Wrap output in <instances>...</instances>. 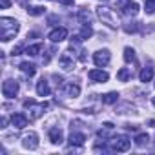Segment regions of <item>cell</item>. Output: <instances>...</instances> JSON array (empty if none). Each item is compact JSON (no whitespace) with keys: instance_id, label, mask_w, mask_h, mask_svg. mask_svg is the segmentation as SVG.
Masks as SVG:
<instances>
[{"instance_id":"obj_1","label":"cell","mask_w":155,"mask_h":155,"mask_svg":"<svg viewBox=\"0 0 155 155\" xmlns=\"http://www.w3.org/2000/svg\"><path fill=\"white\" fill-rule=\"evenodd\" d=\"M18 22L15 18H0V38H2L4 42H9L11 38H15V35L18 33Z\"/></svg>"},{"instance_id":"obj_2","label":"cell","mask_w":155,"mask_h":155,"mask_svg":"<svg viewBox=\"0 0 155 155\" xmlns=\"http://www.w3.org/2000/svg\"><path fill=\"white\" fill-rule=\"evenodd\" d=\"M97 15H99V18H101L106 26H110V28H117V26H119V18H117V15L113 13V9H110V8H106V6H101V8H97Z\"/></svg>"},{"instance_id":"obj_3","label":"cell","mask_w":155,"mask_h":155,"mask_svg":"<svg viewBox=\"0 0 155 155\" xmlns=\"http://www.w3.org/2000/svg\"><path fill=\"white\" fill-rule=\"evenodd\" d=\"M24 108H29V111H31V119L35 120V119H38V117H42V115L46 113V110L49 108V104H48V102L35 104L33 99H28V101H24Z\"/></svg>"},{"instance_id":"obj_4","label":"cell","mask_w":155,"mask_h":155,"mask_svg":"<svg viewBox=\"0 0 155 155\" xmlns=\"http://www.w3.org/2000/svg\"><path fill=\"white\" fill-rule=\"evenodd\" d=\"M2 93H4V97H8V99H15L17 97V93H18V82L17 81H6L4 84H2Z\"/></svg>"},{"instance_id":"obj_5","label":"cell","mask_w":155,"mask_h":155,"mask_svg":"<svg viewBox=\"0 0 155 155\" xmlns=\"http://www.w3.org/2000/svg\"><path fill=\"white\" fill-rule=\"evenodd\" d=\"M110 58H111V55H110L108 49H99L97 53H93V62H95V66H99V68L108 66V64H110Z\"/></svg>"},{"instance_id":"obj_6","label":"cell","mask_w":155,"mask_h":155,"mask_svg":"<svg viewBox=\"0 0 155 155\" xmlns=\"http://www.w3.org/2000/svg\"><path fill=\"white\" fill-rule=\"evenodd\" d=\"M130 146H131V140H130L128 137H124V135L113 139V142H111V150H113V151H128Z\"/></svg>"},{"instance_id":"obj_7","label":"cell","mask_w":155,"mask_h":155,"mask_svg":"<svg viewBox=\"0 0 155 155\" xmlns=\"http://www.w3.org/2000/svg\"><path fill=\"white\" fill-rule=\"evenodd\" d=\"M22 146L28 150H37L38 148V135L35 131H29L22 137Z\"/></svg>"},{"instance_id":"obj_8","label":"cell","mask_w":155,"mask_h":155,"mask_svg":"<svg viewBox=\"0 0 155 155\" xmlns=\"http://www.w3.org/2000/svg\"><path fill=\"white\" fill-rule=\"evenodd\" d=\"M58 64H60L62 69L69 71V69H73V66H75V58H73V55H71L69 51H64V53H60V57H58Z\"/></svg>"},{"instance_id":"obj_9","label":"cell","mask_w":155,"mask_h":155,"mask_svg":"<svg viewBox=\"0 0 155 155\" xmlns=\"http://www.w3.org/2000/svg\"><path fill=\"white\" fill-rule=\"evenodd\" d=\"M66 37H68V29H66V28H55V29H51L49 35H48V38H49L51 42H62Z\"/></svg>"},{"instance_id":"obj_10","label":"cell","mask_w":155,"mask_h":155,"mask_svg":"<svg viewBox=\"0 0 155 155\" xmlns=\"http://www.w3.org/2000/svg\"><path fill=\"white\" fill-rule=\"evenodd\" d=\"M11 124L17 130H24L28 126V115L26 113H13L11 115Z\"/></svg>"},{"instance_id":"obj_11","label":"cell","mask_w":155,"mask_h":155,"mask_svg":"<svg viewBox=\"0 0 155 155\" xmlns=\"http://www.w3.org/2000/svg\"><path fill=\"white\" fill-rule=\"evenodd\" d=\"M48 137H49V140H51L53 144H62V140H64V133H62V130H60L58 126H55V128H49V131H48Z\"/></svg>"},{"instance_id":"obj_12","label":"cell","mask_w":155,"mask_h":155,"mask_svg":"<svg viewBox=\"0 0 155 155\" xmlns=\"http://www.w3.org/2000/svg\"><path fill=\"white\" fill-rule=\"evenodd\" d=\"M88 77H90V81H93V82H106L110 79V75L106 71H102V69H91L88 73Z\"/></svg>"},{"instance_id":"obj_13","label":"cell","mask_w":155,"mask_h":155,"mask_svg":"<svg viewBox=\"0 0 155 155\" xmlns=\"http://www.w3.org/2000/svg\"><path fill=\"white\" fill-rule=\"evenodd\" d=\"M122 13L128 15V17H135V15L139 13V4L133 2V0H128V2L122 6Z\"/></svg>"},{"instance_id":"obj_14","label":"cell","mask_w":155,"mask_h":155,"mask_svg":"<svg viewBox=\"0 0 155 155\" xmlns=\"http://www.w3.org/2000/svg\"><path fill=\"white\" fill-rule=\"evenodd\" d=\"M37 93H38L40 97H48V95L51 93V90H49V84H48L44 79H40V81L37 82Z\"/></svg>"},{"instance_id":"obj_15","label":"cell","mask_w":155,"mask_h":155,"mask_svg":"<svg viewBox=\"0 0 155 155\" xmlns=\"http://www.w3.org/2000/svg\"><path fill=\"white\" fill-rule=\"evenodd\" d=\"M84 142H86L84 133H71L69 135V144L71 146H84Z\"/></svg>"},{"instance_id":"obj_16","label":"cell","mask_w":155,"mask_h":155,"mask_svg":"<svg viewBox=\"0 0 155 155\" xmlns=\"http://www.w3.org/2000/svg\"><path fill=\"white\" fill-rule=\"evenodd\" d=\"M139 79H140V82H150L153 79V69L151 68H142L140 73H139Z\"/></svg>"},{"instance_id":"obj_17","label":"cell","mask_w":155,"mask_h":155,"mask_svg":"<svg viewBox=\"0 0 155 155\" xmlns=\"http://www.w3.org/2000/svg\"><path fill=\"white\" fill-rule=\"evenodd\" d=\"M20 69H22V73L28 75V77H33V75L37 73V68H35V64H31V62H22V64H20Z\"/></svg>"},{"instance_id":"obj_18","label":"cell","mask_w":155,"mask_h":155,"mask_svg":"<svg viewBox=\"0 0 155 155\" xmlns=\"http://www.w3.org/2000/svg\"><path fill=\"white\" fill-rule=\"evenodd\" d=\"M117 79H119L120 82L130 81V79H131V69H130V68H120V69L117 71Z\"/></svg>"},{"instance_id":"obj_19","label":"cell","mask_w":155,"mask_h":155,"mask_svg":"<svg viewBox=\"0 0 155 155\" xmlns=\"http://www.w3.org/2000/svg\"><path fill=\"white\" fill-rule=\"evenodd\" d=\"M111 133H113V124H111V122H106L104 128L99 130V137H101V139H108Z\"/></svg>"},{"instance_id":"obj_20","label":"cell","mask_w":155,"mask_h":155,"mask_svg":"<svg viewBox=\"0 0 155 155\" xmlns=\"http://www.w3.org/2000/svg\"><path fill=\"white\" fill-rule=\"evenodd\" d=\"M117 101H119V93H117V91H110V93L102 95V102H104V104H113V102H117Z\"/></svg>"},{"instance_id":"obj_21","label":"cell","mask_w":155,"mask_h":155,"mask_svg":"<svg viewBox=\"0 0 155 155\" xmlns=\"http://www.w3.org/2000/svg\"><path fill=\"white\" fill-rule=\"evenodd\" d=\"M66 91L69 97H79L81 95V86L79 84H68L66 86Z\"/></svg>"},{"instance_id":"obj_22","label":"cell","mask_w":155,"mask_h":155,"mask_svg":"<svg viewBox=\"0 0 155 155\" xmlns=\"http://www.w3.org/2000/svg\"><path fill=\"white\" fill-rule=\"evenodd\" d=\"M79 20H81L84 26L90 24V22H91V13H90L88 9H81V11H79Z\"/></svg>"},{"instance_id":"obj_23","label":"cell","mask_w":155,"mask_h":155,"mask_svg":"<svg viewBox=\"0 0 155 155\" xmlns=\"http://www.w3.org/2000/svg\"><path fill=\"white\" fill-rule=\"evenodd\" d=\"M42 51V44L38 42V44H33V46H29V48H26V55H29V57H35V55H38Z\"/></svg>"},{"instance_id":"obj_24","label":"cell","mask_w":155,"mask_h":155,"mask_svg":"<svg viewBox=\"0 0 155 155\" xmlns=\"http://www.w3.org/2000/svg\"><path fill=\"white\" fill-rule=\"evenodd\" d=\"M148 140H150V137H148L146 133H139V135L135 137V144H137V146H146Z\"/></svg>"},{"instance_id":"obj_25","label":"cell","mask_w":155,"mask_h":155,"mask_svg":"<svg viewBox=\"0 0 155 155\" xmlns=\"http://www.w3.org/2000/svg\"><path fill=\"white\" fill-rule=\"evenodd\" d=\"M124 60L126 62H135V51L131 48H124Z\"/></svg>"},{"instance_id":"obj_26","label":"cell","mask_w":155,"mask_h":155,"mask_svg":"<svg viewBox=\"0 0 155 155\" xmlns=\"http://www.w3.org/2000/svg\"><path fill=\"white\" fill-rule=\"evenodd\" d=\"M28 13H29L31 17H38V15L44 13V8H40V6H33V8H28Z\"/></svg>"},{"instance_id":"obj_27","label":"cell","mask_w":155,"mask_h":155,"mask_svg":"<svg viewBox=\"0 0 155 155\" xmlns=\"http://www.w3.org/2000/svg\"><path fill=\"white\" fill-rule=\"evenodd\" d=\"M91 33H93V31H91V28H90V26H84L79 37H81L82 40H86V38H90V37H91Z\"/></svg>"},{"instance_id":"obj_28","label":"cell","mask_w":155,"mask_h":155,"mask_svg":"<svg viewBox=\"0 0 155 155\" xmlns=\"http://www.w3.org/2000/svg\"><path fill=\"white\" fill-rule=\"evenodd\" d=\"M146 11H148V13H155V0L146 2Z\"/></svg>"},{"instance_id":"obj_29","label":"cell","mask_w":155,"mask_h":155,"mask_svg":"<svg viewBox=\"0 0 155 155\" xmlns=\"http://www.w3.org/2000/svg\"><path fill=\"white\" fill-rule=\"evenodd\" d=\"M11 6V0H0V8L2 9H8Z\"/></svg>"},{"instance_id":"obj_30","label":"cell","mask_w":155,"mask_h":155,"mask_svg":"<svg viewBox=\"0 0 155 155\" xmlns=\"http://www.w3.org/2000/svg\"><path fill=\"white\" fill-rule=\"evenodd\" d=\"M58 2H60L62 6H73V2H75V0H58Z\"/></svg>"},{"instance_id":"obj_31","label":"cell","mask_w":155,"mask_h":155,"mask_svg":"<svg viewBox=\"0 0 155 155\" xmlns=\"http://www.w3.org/2000/svg\"><path fill=\"white\" fill-rule=\"evenodd\" d=\"M20 51H22V46H17V48H13L11 55H20Z\"/></svg>"},{"instance_id":"obj_32","label":"cell","mask_w":155,"mask_h":155,"mask_svg":"<svg viewBox=\"0 0 155 155\" xmlns=\"http://www.w3.org/2000/svg\"><path fill=\"white\" fill-rule=\"evenodd\" d=\"M151 104H153V106H155V97H151Z\"/></svg>"},{"instance_id":"obj_33","label":"cell","mask_w":155,"mask_h":155,"mask_svg":"<svg viewBox=\"0 0 155 155\" xmlns=\"http://www.w3.org/2000/svg\"><path fill=\"white\" fill-rule=\"evenodd\" d=\"M144 2H150V0H144Z\"/></svg>"}]
</instances>
